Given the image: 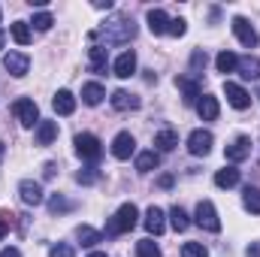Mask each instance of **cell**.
Here are the masks:
<instances>
[{
    "instance_id": "cell-1",
    "label": "cell",
    "mask_w": 260,
    "mask_h": 257,
    "mask_svg": "<svg viewBox=\"0 0 260 257\" xmlns=\"http://www.w3.org/2000/svg\"><path fill=\"white\" fill-rule=\"evenodd\" d=\"M97 34H103L109 46H121V43H130V40L136 37V24H133V18H127V15H115V18H109Z\"/></svg>"
},
{
    "instance_id": "cell-2",
    "label": "cell",
    "mask_w": 260,
    "mask_h": 257,
    "mask_svg": "<svg viewBox=\"0 0 260 257\" xmlns=\"http://www.w3.org/2000/svg\"><path fill=\"white\" fill-rule=\"evenodd\" d=\"M136 221H139V209H136L133 203H124V206H118V212L106 221L103 236H121V233H130V230L136 227Z\"/></svg>"
},
{
    "instance_id": "cell-3",
    "label": "cell",
    "mask_w": 260,
    "mask_h": 257,
    "mask_svg": "<svg viewBox=\"0 0 260 257\" xmlns=\"http://www.w3.org/2000/svg\"><path fill=\"white\" fill-rule=\"evenodd\" d=\"M194 224L197 227H203V230H209V233H218V230H221V218H218L212 200H200V203H197Z\"/></svg>"
},
{
    "instance_id": "cell-4",
    "label": "cell",
    "mask_w": 260,
    "mask_h": 257,
    "mask_svg": "<svg viewBox=\"0 0 260 257\" xmlns=\"http://www.w3.org/2000/svg\"><path fill=\"white\" fill-rule=\"evenodd\" d=\"M73 142H76V154H79L82 160L97 164V160L103 157V145H100V139H97L94 133H79Z\"/></svg>"
},
{
    "instance_id": "cell-5",
    "label": "cell",
    "mask_w": 260,
    "mask_h": 257,
    "mask_svg": "<svg viewBox=\"0 0 260 257\" xmlns=\"http://www.w3.org/2000/svg\"><path fill=\"white\" fill-rule=\"evenodd\" d=\"M12 112H15V118H18L21 127H34V124H40V109H37V103H34L30 97L15 100V103H12Z\"/></svg>"
},
{
    "instance_id": "cell-6",
    "label": "cell",
    "mask_w": 260,
    "mask_h": 257,
    "mask_svg": "<svg viewBox=\"0 0 260 257\" xmlns=\"http://www.w3.org/2000/svg\"><path fill=\"white\" fill-rule=\"evenodd\" d=\"M230 27H233V34H236V40H239V43H242L245 49H254V46H257V30L251 27V21H248V18H242V15H236Z\"/></svg>"
},
{
    "instance_id": "cell-7",
    "label": "cell",
    "mask_w": 260,
    "mask_h": 257,
    "mask_svg": "<svg viewBox=\"0 0 260 257\" xmlns=\"http://www.w3.org/2000/svg\"><path fill=\"white\" fill-rule=\"evenodd\" d=\"M212 142H215V136H212L209 130H194V133L188 136V151H191L194 157H206V154L212 151Z\"/></svg>"
},
{
    "instance_id": "cell-8",
    "label": "cell",
    "mask_w": 260,
    "mask_h": 257,
    "mask_svg": "<svg viewBox=\"0 0 260 257\" xmlns=\"http://www.w3.org/2000/svg\"><path fill=\"white\" fill-rule=\"evenodd\" d=\"M224 94H227V103L233 109H248L251 106V94L242 85H236V82H224Z\"/></svg>"
},
{
    "instance_id": "cell-9",
    "label": "cell",
    "mask_w": 260,
    "mask_h": 257,
    "mask_svg": "<svg viewBox=\"0 0 260 257\" xmlns=\"http://www.w3.org/2000/svg\"><path fill=\"white\" fill-rule=\"evenodd\" d=\"M133 151H136V139H133V133L121 130V133L112 139V157H118V160H127Z\"/></svg>"
},
{
    "instance_id": "cell-10",
    "label": "cell",
    "mask_w": 260,
    "mask_h": 257,
    "mask_svg": "<svg viewBox=\"0 0 260 257\" xmlns=\"http://www.w3.org/2000/svg\"><path fill=\"white\" fill-rule=\"evenodd\" d=\"M18 197H21V203H27V206H40V203L46 200L43 185H40V182H34V179H24V182L18 185Z\"/></svg>"
},
{
    "instance_id": "cell-11",
    "label": "cell",
    "mask_w": 260,
    "mask_h": 257,
    "mask_svg": "<svg viewBox=\"0 0 260 257\" xmlns=\"http://www.w3.org/2000/svg\"><path fill=\"white\" fill-rule=\"evenodd\" d=\"M3 67H6V73H9V76L21 79V76H27V70H30V58H27V55H21V52H9V55L3 58Z\"/></svg>"
},
{
    "instance_id": "cell-12",
    "label": "cell",
    "mask_w": 260,
    "mask_h": 257,
    "mask_svg": "<svg viewBox=\"0 0 260 257\" xmlns=\"http://www.w3.org/2000/svg\"><path fill=\"white\" fill-rule=\"evenodd\" d=\"M142 224H145V230H148L151 236H160V233L167 230V215H164V209H157V206H148V212H145Z\"/></svg>"
},
{
    "instance_id": "cell-13",
    "label": "cell",
    "mask_w": 260,
    "mask_h": 257,
    "mask_svg": "<svg viewBox=\"0 0 260 257\" xmlns=\"http://www.w3.org/2000/svg\"><path fill=\"white\" fill-rule=\"evenodd\" d=\"M176 88L182 91V100L188 106L200 103V82L197 79H191V76H176Z\"/></svg>"
},
{
    "instance_id": "cell-14",
    "label": "cell",
    "mask_w": 260,
    "mask_h": 257,
    "mask_svg": "<svg viewBox=\"0 0 260 257\" xmlns=\"http://www.w3.org/2000/svg\"><path fill=\"white\" fill-rule=\"evenodd\" d=\"M224 154H227V160H230V164L245 160V157L251 154V139H248V136H236V139L227 145V151H224Z\"/></svg>"
},
{
    "instance_id": "cell-15",
    "label": "cell",
    "mask_w": 260,
    "mask_h": 257,
    "mask_svg": "<svg viewBox=\"0 0 260 257\" xmlns=\"http://www.w3.org/2000/svg\"><path fill=\"white\" fill-rule=\"evenodd\" d=\"M88 67H91V73H97V76H103V73L109 70L106 46H91V49H88Z\"/></svg>"
},
{
    "instance_id": "cell-16",
    "label": "cell",
    "mask_w": 260,
    "mask_h": 257,
    "mask_svg": "<svg viewBox=\"0 0 260 257\" xmlns=\"http://www.w3.org/2000/svg\"><path fill=\"white\" fill-rule=\"evenodd\" d=\"M112 70H115L118 79H130V76L136 73V55H133V52H121V55L115 58Z\"/></svg>"
},
{
    "instance_id": "cell-17",
    "label": "cell",
    "mask_w": 260,
    "mask_h": 257,
    "mask_svg": "<svg viewBox=\"0 0 260 257\" xmlns=\"http://www.w3.org/2000/svg\"><path fill=\"white\" fill-rule=\"evenodd\" d=\"M197 112H200V118H203V121H215V118H218V112H221L218 97L203 94V97H200V103H197Z\"/></svg>"
},
{
    "instance_id": "cell-18",
    "label": "cell",
    "mask_w": 260,
    "mask_h": 257,
    "mask_svg": "<svg viewBox=\"0 0 260 257\" xmlns=\"http://www.w3.org/2000/svg\"><path fill=\"white\" fill-rule=\"evenodd\" d=\"M52 106H55V112H58V115H73V112H76V97H73V91L61 88V91L55 94Z\"/></svg>"
},
{
    "instance_id": "cell-19",
    "label": "cell",
    "mask_w": 260,
    "mask_h": 257,
    "mask_svg": "<svg viewBox=\"0 0 260 257\" xmlns=\"http://www.w3.org/2000/svg\"><path fill=\"white\" fill-rule=\"evenodd\" d=\"M148 30L154 34V37H160V34H167L170 30V18H167V12L164 9H148Z\"/></svg>"
},
{
    "instance_id": "cell-20",
    "label": "cell",
    "mask_w": 260,
    "mask_h": 257,
    "mask_svg": "<svg viewBox=\"0 0 260 257\" xmlns=\"http://www.w3.org/2000/svg\"><path fill=\"white\" fill-rule=\"evenodd\" d=\"M109 103L118 109V112H127V109H139V97H133L130 91H124V88H118L112 97H109Z\"/></svg>"
},
{
    "instance_id": "cell-21",
    "label": "cell",
    "mask_w": 260,
    "mask_h": 257,
    "mask_svg": "<svg viewBox=\"0 0 260 257\" xmlns=\"http://www.w3.org/2000/svg\"><path fill=\"white\" fill-rule=\"evenodd\" d=\"M103 97H106V91H103L100 82H88V85H82V100H85L88 106H100Z\"/></svg>"
},
{
    "instance_id": "cell-22",
    "label": "cell",
    "mask_w": 260,
    "mask_h": 257,
    "mask_svg": "<svg viewBox=\"0 0 260 257\" xmlns=\"http://www.w3.org/2000/svg\"><path fill=\"white\" fill-rule=\"evenodd\" d=\"M58 139V121H40L37 124V145H52Z\"/></svg>"
},
{
    "instance_id": "cell-23",
    "label": "cell",
    "mask_w": 260,
    "mask_h": 257,
    "mask_svg": "<svg viewBox=\"0 0 260 257\" xmlns=\"http://www.w3.org/2000/svg\"><path fill=\"white\" fill-rule=\"evenodd\" d=\"M239 76L242 79H260V58H251V55H245V58H239Z\"/></svg>"
},
{
    "instance_id": "cell-24",
    "label": "cell",
    "mask_w": 260,
    "mask_h": 257,
    "mask_svg": "<svg viewBox=\"0 0 260 257\" xmlns=\"http://www.w3.org/2000/svg\"><path fill=\"white\" fill-rule=\"evenodd\" d=\"M157 164H160V154H157L154 148L136 154V170H139V173H151V170H157Z\"/></svg>"
},
{
    "instance_id": "cell-25",
    "label": "cell",
    "mask_w": 260,
    "mask_h": 257,
    "mask_svg": "<svg viewBox=\"0 0 260 257\" xmlns=\"http://www.w3.org/2000/svg\"><path fill=\"white\" fill-rule=\"evenodd\" d=\"M215 185H218V188H236V185H239V170H236V167L218 170V173H215Z\"/></svg>"
},
{
    "instance_id": "cell-26",
    "label": "cell",
    "mask_w": 260,
    "mask_h": 257,
    "mask_svg": "<svg viewBox=\"0 0 260 257\" xmlns=\"http://www.w3.org/2000/svg\"><path fill=\"white\" fill-rule=\"evenodd\" d=\"M170 224H173V230H176V233H185V230L191 227L188 212H185L182 206H173V209H170Z\"/></svg>"
},
{
    "instance_id": "cell-27",
    "label": "cell",
    "mask_w": 260,
    "mask_h": 257,
    "mask_svg": "<svg viewBox=\"0 0 260 257\" xmlns=\"http://www.w3.org/2000/svg\"><path fill=\"white\" fill-rule=\"evenodd\" d=\"M154 145H157V151H173V148L179 145L176 130H160V133L154 136Z\"/></svg>"
},
{
    "instance_id": "cell-28",
    "label": "cell",
    "mask_w": 260,
    "mask_h": 257,
    "mask_svg": "<svg viewBox=\"0 0 260 257\" xmlns=\"http://www.w3.org/2000/svg\"><path fill=\"white\" fill-rule=\"evenodd\" d=\"M76 236H79V242H82L85 248H91V245H97V242L103 239V233H100V230H94V227H88V224H82V227L76 230Z\"/></svg>"
},
{
    "instance_id": "cell-29",
    "label": "cell",
    "mask_w": 260,
    "mask_h": 257,
    "mask_svg": "<svg viewBox=\"0 0 260 257\" xmlns=\"http://www.w3.org/2000/svg\"><path fill=\"white\" fill-rule=\"evenodd\" d=\"M9 34H12V40H15L18 46H27V43L34 40V34H30V27H27V21H15V24L9 27Z\"/></svg>"
},
{
    "instance_id": "cell-30",
    "label": "cell",
    "mask_w": 260,
    "mask_h": 257,
    "mask_svg": "<svg viewBox=\"0 0 260 257\" xmlns=\"http://www.w3.org/2000/svg\"><path fill=\"white\" fill-rule=\"evenodd\" d=\"M242 206L251 212V215H260V188H245V194H242Z\"/></svg>"
},
{
    "instance_id": "cell-31",
    "label": "cell",
    "mask_w": 260,
    "mask_h": 257,
    "mask_svg": "<svg viewBox=\"0 0 260 257\" xmlns=\"http://www.w3.org/2000/svg\"><path fill=\"white\" fill-rule=\"evenodd\" d=\"M239 64V58L233 55V52H221L218 58H215V67H218V73H233Z\"/></svg>"
},
{
    "instance_id": "cell-32",
    "label": "cell",
    "mask_w": 260,
    "mask_h": 257,
    "mask_svg": "<svg viewBox=\"0 0 260 257\" xmlns=\"http://www.w3.org/2000/svg\"><path fill=\"white\" fill-rule=\"evenodd\" d=\"M136 257H164V254H160L157 242H151V239H139V242H136Z\"/></svg>"
},
{
    "instance_id": "cell-33",
    "label": "cell",
    "mask_w": 260,
    "mask_h": 257,
    "mask_svg": "<svg viewBox=\"0 0 260 257\" xmlns=\"http://www.w3.org/2000/svg\"><path fill=\"white\" fill-rule=\"evenodd\" d=\"M70 209H73V203H70L67 197H61V194H52V197H49V212H52V215L70 212Z\"/></svg>"
},
{
    "instance_id": "cell-34",
    "label": "cell",
    "mask_w": 260,
    "mask_h": 257,
    "mask_svg": "<svg viewBox=\"0 0 260 257\" xmlns=\"http://www.w3.org/2000/svg\"><path fill=\"white\" fill-rule=\"evenodd\" d=\"M97 179H100V170H94V167H85V170L76 173V182L79 185H94Z\"/></svg>"
},
{
    "instance_id": "cell-35",
    "label": "cell",
    "mask_w": 260,
    "mask_h": 257,
    "mask_svg": "<svg viewBox=\"0 0 260 257\" xmlns=\"http://www.w3.org/2000/svg\"><path fill=\"white\" fill-rule=\"evenodd\" d=\"M182 257H209L203 242H185L182 245Z\"/></svg>"
},
{
    "instance_id": "cell-36",
    "label": "cell",
    "mask_w": 260,
    "mask_h": 257,
    "mask_svg": "<svg viewBox=\"0 0 260 257\" xmlns=\"http://www.w3.org/2000/svg\"><path fill=\"white\" fill-rule=\"evenodd\" d=\"M30 24H34V27H37V30H49V27H52V24H55V18H52V15H49V12H37V15H34V21H30Z\"/></svg>"
},
{
    "instance_id": "cell-37",
    "label": "cell",
    "mask_w": 260,
    "mask_h": 257,
    "mask_svg": "<svg viewBox=\"0 0 260 257\" xmlns=\"http://www.w3.org/2000/svg\"><path fill=\"white\" fill-rule=\"evenodd\" d=\"M170 37H185L188 34V21L185 18H170V30H167Z\"/></svg>"
},
{
    "instance_id": "cell-38",
    "label": "cell",
    "mask_w": 260,
    "mask_h": 257,
    "mask_svg": "<svg viewBox=\"0 0 260 257\" xmlns=\"http://www.w3.org/2000/svg\"><path fill=\"white\" fill-rule=\"evenodd\" d=\"M206 61H209V58H206V52H203V49H194V55H191V70L200 73V70L206 67Z\"/></svg>"
},
{
    "instance_id": "cell-39",
    "label": "cell",
    "mask_w": 260,
    "mask_h": 257,
    "mask_svg": "<svg viewBox=\"0 0 260 257\" xmlns=\"http://www.w3.org/2000/svg\"><path fill=\"white\" fill-rule=\"evenodd\" d=\"M49 257H76V251H73V245H64V242H58V245H52Z\"/></svg>"
},
{
    "instance_id": "cell-40",
    "label": "cell",
    "mask_w": 260,
    "mask_h": 257,
    "mask_svg": "<svg viewBox=\"0 0 260 257\" xmlns=\"http://www.w3.org/2000/svg\"><path fill=\"white\" fill-rule=\"evenodd\" d=\"M0 257H21V251H18V248H12V245H9V248H3V251H0Z\"/></svg>"
},
{
    "instance_id": "cell-41",
    "label": "cell",
    "mask_w": 260,
    "mask_h": 257,
    "mask_svg": "<svg viewBox=\"0 0 260 257\" xmlns=\"http://www.w3.org/2000/svg\"><path fill=\"white\" fill-rule=\"evenodd\" d=\"M245 257H260V245H248L245 248Z\"/></svg>"
},
{
    "instance_id": "cell-42",
    "label": "cell",
    "mask_w": 260,
    "mask_h": 257,
    "mask_svg": "<svg viewBox=\"0 0 260 257\" xmlns=\"http://www.w3.org/2000/svg\"><path fill=\"white\" fill-rule=\"evenodd\" d=\"M157 185H160V188H173V176H160Z\"/></svg>"
},
{
    "instance_id": "cell-43",
    "label": "cell",
    "mask_w": 260,
    "mask_h": 257,
    "mask_svg": "<svg viewBox=\"0 0 260 257\" xmlns=\"http://www.w3.org/2000/svg\"><path fill=\"white\" fill-rule=\"evenodd\" d=\"M6 230H9V224H6V215H0V239L6 236Z\"/></svg>"
},
{
    "instance_id": "cell-44",
    "label": "cell",
    "mask_w": 260,
    "mask_h": 257,
    "mask_svg": "<svg viewBox=\"0 0 260 257\" xmlns=\"http://www.w3.org/2000/svg\"><path fill=\"white\" fill-rule=\"evenodd\" d=\"M43 176H46V179H52V176H55V164H46V170H43Z\"/></svg>"
},
{
    "instance_id": "cell-45",
    "label": "cell",
    "mask_w": 260,
    "mask_h": 257,
    "mask_svg": "<svg viewBox=\"0 0 260 257\" xmlns=\"http://www.w3.org/2000/svg\"><path fill=\"white\" fill-rule=\"evenodd\" d=\"M94 6H97V9H112V0H106V3H103V0H97Z\"/></svg>"
},
{
    "instance_id": "cell-46",
    "label": "cell",
    "mask_w": 260,
    "mask_h": 257,
    "mask_svg": "<svg viewBox=\"0 0 260 257\" xmlns=\"http://www.w3.org/2000/svg\"><path fill=\"white\" fill-rule=\"evenodd\" d=\"M88 257H106V254L103 251H94V254H88Z\"/></svg>"
},
{
    "instance_id": "cell-47",
    "label": "cell",
    "mask_w": 260,
    "mask_h": 257,
    "mask_svg": "<svg viewBox=\"0 0 260 257\" xmlns=\"http://www.w3.org/2000/svg\"><path fill=\"white\" fill-rule=\"evenodd\" d=\"M3 40H6V37H3V30H0V49H3Z\"/></svg>"
},
{
    "instance_id": "cell-48",
    "label": "cell",
    "mask_w": 260,
    "mask_h": 257,
    "mask_svg": "<svg viewBox=\"0 0 260 257\" xmlns=\"http://www.w3.org/2000/svg\"><path fill=\"white\" fill-rule=\"evenodd\" d=\"M0 157H3V142H0Z\"/></svg>"
},
{
    "instance_id": "cell-49",
    "label": "cell",
    "mask_w": 260,
    "mask_h": 257,
    "mask_svg": "<svg viewBox=\"0 0 260 257\" xmlns=\"http://www.w3.org/2000/svg\"><path fill=\"white\" fill-rule=\"evenodd\" d=\"M257 100H260V91H257Z\"/></svg>"
}]
</instances>
